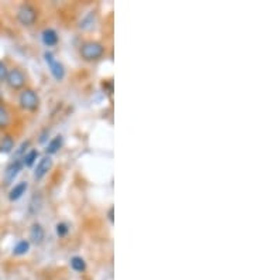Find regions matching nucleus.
Listing matches in <instances>:
<instances>
[{
	"mask_svg": "<svg viewBox=\"0 0 254 280\" xmlns=\"http://www.w3.org/2000/svg\"><path fill=\"white\" fill-rule=\"evenodd\" d=\"M105 54V45L99 41H87L79 48V56L83 61L93 62L100 60Z\"/></svg>",
	"mask_w": 254,
	"mask_h": 280,
	"instance_id": "obj_1",
	"label": "nucleus"
},
{
	"mask_svg": "<svg viewBox=\"0 0 254 280\" xmlns=\"http://www.w3.org/2000/svg\"><path fill=\"white\" fill-rule=\"evenodd\" d=\"M19 105L21 109H24L27 112H34L37 111L40 106V96L38 93L31 89V88H25L19 95Z\"/></svg>",
	"mask_w": 254,
	"mask_h": 280,
	"instance_id": "obj_2",
	"label": "nucleus"
},
{
	"mask_svg": "<svg viewBox=\"0 0 254 280\" xmlns=\"http://www.w3.org/2000/svg\"><path fill=\"white\" fill-rule=\"evenodd\" d=\"M38 17L37 9L30 5V3H23L17 10V20L20 21V24L23 26H33L36 23V20Z\"/></svg>",
	"mask_w": 254,
	"mask_h": 280,
	"instance_id": "obj_3",
	"label": "nucleus"
},
{
	"mask_svg": "<svg viewBox=\"0 0 254 280\" xmlns=\"http://www.w3.org/2000/svg\"><path fill=\"white\" fill-rule=\"evenodd\" d=\"M5 81H6L7 87L10 88V89L19 91L21 88H24L25 82H27V77L20 68H12L7 71Z\"/></svg>",
	"mask_w": 254,
	"mask_h": 280,
	"instance_id": "obj_4",
	"label": "nucleus"
},
{
	"mask_svg": "<svg viewBox=\"0 0 254 280\" xmlns=\"http://www.w3.org/2000/svg\"><path fill=\"white\" fill-rule=\"evenodd\" d=\"M44 60H45L48 68H50L51 75L55 78L57 81H62L64 77H65V67L62 65V62L55 60V57H54V54L51 51H45L44 53Z\"/></svg>",
	"mask_w": 254,
	"mask_h": 280,
	"instance_id": "obj_5",
	"label": "nucleus"
},
{
	"mask_svg": "<svg viewBox=\"0 0 254 280\" xmlns=\"http://www.w3.org/2000/svg\"><path fill=\"white\" fill-rule=\"evenodd\" d=\"M51 168H52V159H51V156H44L43 159L37 163V167L34 170V179L36 180H43L45 175L48 174V171H50Z\"/></svg>",
	"mask_w": 254,
	"mask_h": 280,
	"instance_id": "obj_6",
	"label": "nucleus"
},
{
	"mask_svg": "<svg viewBox=\"0 0 254 280\" xmlns=\"http://www.w3.org/2000/svg\"><path fill=\"white\" fill-rule=\"evenodd\" d=\"M21 168H23V163H21V160H13V162L7 166L6 171H5V181H6V184H12L13 181H14V179L20 174Z\"/></svg>",
	"mask_w": 254,
	"mask_h": 280,
	"instance_id": "obj_7",
	"label": "nucleus"
},
{
	"mask_svg": "<svg viewBox=\"0 0 254 280\" xmlns=\"http://www.w3.org/2000/svg\"><path fill=\"white\" fill-rule=\"evenodd\" d=\"M30 239L31 242L36 245H41L45 239V231H44L43 225L34 222L30 228Z\"/></svg>",
	"mask_w": 254,
	"mask_h": 280,
	"instance_id": "obj_8",
	"label": "nucleus"
},
{
	"mask_svg": "<svg viewBox=\"0 0 254 280\" xmlns=\"http://www.w3.org/2000/svg\"><path fill=\"white\" fill-rule=\"evenodd\" d=\"M27 188H29L27 181H20V183H17V184L10 190V193H9V199H10V201H17V199H20L23 197V194H25Z\"/></svg>",
	"mask_w": 254,
	"mask_h": 280,
	"instance_id": "obj_9",
	"label": "nucleus"
},
{
	"mask_svg": "<svg viewBox=\"0 0 254 280\" xmlns=\"http://www.w3.org/2000/svg\"><path fill=\"white\" fill-rule=\"evenodd\" d=\"M41 38H43V43L47 47H54L58 44V34L54 29H45L41 33Z\"/></svg>",
	"mask_w": 254,
	"mask_h": 280,
	"instance_id": "obj_10",
	"label": "nucleus"
},
{
	"mask_svg": "<svg viewBox=\"0 0 254 280\" xmlns=\"http://www.w3.org/2000/svg\"><path fill=\"white\" fill-rule=\"evenodd\" d=\"M62 144H64V137H62L61 135H58V136H55L54 139H51L50 142H48V144H47V149H45L47 156H52L55 155V153H58L60 149L62 147Z\"/></svg>",
	"mask_w": 254,
	"mask_h": 280,
	"instance_id": "obj_11",
	"label": "nucleus"
},
{
	"mask_svg": "<svg viewBox=\"0 0 254 280\" xmlns=\"http://www.w3.org/2000/svg\"><path fill=\"white\" fill-rule=\"evenodd\" d=\"M14 150V139L10 135H5L0 139V153L9 155Z\"/></svg>",
	"mask_w": 254,
	"mask_h": 280,
	"instance_id": "obj_12",
	"label": "nucleus"
},
{
	"mask_svg": "<svg viewBox=\"0 0 254 280\" xmlns=\"http://www.w3.org/2000/svg\"><path fill=\"white\" fill-rule=\"evenodd\" d=\"M38 156V150L36 149H30L24 156H23V159H21V163H23V167H33L36 162H37Z\"/></svg>",
	"mask_w": 254,
	"mask_h": 280,
	"instance_id": "obj_13",
	"label": "nucleus"
},
{
	"mask_svg": "<svg viewBox=\"0 0 254 280\" xmlns=\"http://www.w3.org/2000/svg\"><path fill=\"white\" fill-rule=\"evenodd\" d=\"M30 250V242L27 239H21L19 242L14 245L13 248V255L14 256H23Z\"/></svg>",
	"mask_w": 254,
	"mask_h": 280,
	"instance_id": "obj_14",
	"label": "nucleus"
},
{
	"mask_svg": "<svg viewBox=\"0 0 254 280\" xmlns=\"http://www.w3.org/2000/svg\"><path fill=\"white\" fill-rule=\"evenodd\" d=\"M10 122H12V116H10V112L7 111L6 106H3L0 104V129H6L10 126Z\"/></svg>",
	"mask_w": 254,
	"mask_h": 280,
	"instance_id": "obj_15",
	"label": "nucleus"
},
{
	"mask_svg": "<svg viewBox=\"0 0 254 280\" xmlns=\"http://www.w3.org/2000/svg\"><path fill=\"white\" fill-rule=\"evenodd\" d=\"M41 206H43V197L41 194L36 193L33 195V198L30 201V206H29V211L30 214H37L40 210H41Z\"/></svg>",
	"mask_w": 254,
	"mask_h": 280,
	"instance_id": "obj_16",
	"label": "nucleus"
},
{
	"mask_svg": "<svg viewBox=\"0 0 254 280\" xmlns=\"http://www.w3.org/2000/svg\"><path fill=\"white\" fill-rule=\"evenodd\" d=\"M69 265H71V268L74 269L75 272H85V269H87V262L81 256H74L69 261Z\"/></svg>",
	"mask_w": 254,
	"mask_h": 280,
	"instance_id": "obj_17",
	"label": "nucleus"
},
{
	"mask_svg": "<svg viewBox=\"0 0 254 280\" xmlns=\"http://www.w3.org/2000/svg\"><path fill=\"white\" fill-rule=\"evenodd\" d=\"M30 147V140H25L23 143L20 144V147L16 150V153H14V159L13 160H21L23 159V156L27 153V149Z\"/></svg>",
	"mask_w": 254,
	"mask_h": 280,
	"instance_id": "obj_18",
	"label": "nucleus"
},
{
	"mask_svg": "<svg viewBox=\"0 0 254 280\" xmlns=\"http://www.w3.org/2000/svg\"><path fill=\"white\" fill-rule=\"evenodd\" d=\"M55 232L60 238L67 237L69 232V226L65 224V222H58V224L55 225Z\"/></svg>",
	"mask_w": 254,
	"mask_h": 280,
	"instance_id": "obj_19",
	"label": "nucleus"
},
{
	"mask_svg": "<svg viewBox=\"0 0 254 280\" xmlns=\"http://www.w3.org/2000/svg\"><path fill=\"white\" fill-rule=\"evenodd\" d=\"M93 17H95V14H93V13H89L87 17L81 21L82 29H91L93 24Z\"/></svg>",
	"mask_w": 254,
	"mask_h": 280,
	"instance_id": "obj_20",
	"label": "nucleus"
},
{
	"mask_svg": "<svg viewBox=\"0 0 254 280\" xmlns=\"http://www.w3.org/2000/svg\"><path fill=\"white\" fill-rule=\"evenodd\" d=\"M7 65L5 61H0V82L5 81L6 80V75H7Z\"/></svg>",
	"mask_w": 254,
	"mask_h": 280,
	"instance_id": "obj_21",
	"label": "nucleus"
},
{
	"mask_svg": "<svg viewBox=\"0 0 254 280\" xmlns=\"http://www.w3.org/2000/svg\"><path fill=\"white\" fill-rule=\"evenodd\" d=\"M107 219H109L110 224L115 222V207H110V208L107 210Z\"/></svg>",
	"mask_w": 254,
	"mask_h": 280,
	"instance_id": "obj_22",
	"label": "nucleus"
},
{
	"mask_svg": "<svg viewBox=\"0 0 254 280\" xmlns=\"http://www.w3.org/2000/svg\"><path fill=\"white\" fill-rule=\"evenodd\" d=\"M47 135H48V129H45L43 135H41V137H40V143H44V142H45V139H47L45 136H47Z\"/></svg>",
	"mask_w": 254,
	"mask_h": 280,
	"instance_id": "obj_23",
	"label": "nucleus"
}]
</instances>
